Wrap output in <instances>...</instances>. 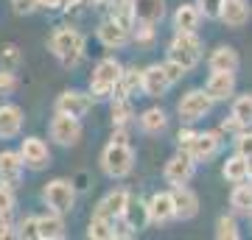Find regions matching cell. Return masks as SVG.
Returning a JSON list of instances; mask_svg holds the SVG:
<instances>
[{"mask_svg": "<svg viewBox=\"0 0 252 240\" xmlns=\"http://www.w3.org/2000/svg\"><path fill=\"white\" fill-rule=\"evenodd\" d=\"M48 51L64 70H73L87 56V36L73 26H56L48 34Z\"/></svg>", "mask_w": 252, "mask_h": 240, "instance_id": "1", "label": "cell"}, {"mask_svg": "<svg viewBox=\"0 0 252 240\" xmlns=\"http://www.w3.org/2000/svg\"><path fill=\"white\" fill-rule=\"evenodd\" d=\"M137 154L132 148V142H121V140H109L104 148H101L98 165L101 173L112 182H121V179H129L132 170H135Z\"/></svg>", "mask_w": 252, "mask_h": 240, "instance_id": "2", "label": "cell"}, {"mask_svg": "<svg viewBox=\"0 0 252 240\" xmlns=\"http://www.w3.org/2000/svg\"><path fill=\"white\" fill-rule=\"evenodd\" d=\"M124 76V64L118 62L115 56H104L93 64L90 73V95L95 101H112L118 95V84Z\"/></svg>", "mask_w": 252, "mask_h": 240, "instance_id": "3", "label": "cell"}, {"mask_svg": "<svg viewBox=\"0 0 252 240\" xmlns=\"http://www.w3.org/2000/svg\"><path fill=\"white\" fill-rule=\"evenodd\" d=\"M168 59L180 62L185 70H196L202 59H205V42L196 31H174V36L168 39V51H165Z\"/></svg>", "mask_w": 252, "mask_h": 240, "instance_id": "4", "label": "cell"}, {"mask_svg": "<svg viewBox=\"0 0 252 240\" xmlns=\"http://www.w3.org/2000/svg\"><path fill=\"white\" fill-rule=\"evenodd\" d=\"M76 182L73 179H64V176H56L51 179L45 187H42V201H45L48 210H56L62 215H70L76 210Z\"/></svg>", "mask_w": 252, "mask_h": 240, "instance_id": "5", "label": "cell"}, {"mask_svg": "<svg viewBox=\"0 0 252 240\" xmlns=\"http://www.w3.org/2000/svg\"><path fill=\"white\" fill-rule=\"evenodd\" d=\"M213 107H216V101L207 95V89L205 87H193L177 101V115H180L182 123L193 126V123H199V120H205V117L213 112Z\"/></svg>", "mask_w": 252, "mask_h": 240, "instance_id": "6", "label": "cell"}, {"mask_svg": "<svg viewBox=\"0 0 252 240\" xmlns=\"http://www.w3.org/2000/svg\"><path fill=\"white\" fill-rule=\"evenodd\" d=\"M48 137H51V142L59 145V148H73V145H79L81 137H84L81 117H70V115H62V112H54L51 123H48Z\"/></svg>", "mask_w": 252, "mask_h": 240, "instance_id": "7", "label": "cell"}, {"mask_svg": "<svg viewBox=\"0 0 252 240\" xmlns=\"http://www.w3.org/2000/svg\"><path fill=\"white\" fill-rule=\"evenodd\" d=\"M196 165L199 162L190 157L188 151H177L174 157L165 160L162 165V179L168 187H180V185H188L190 179L196 176Z\"/></svg>", "mask_w": 252, "mask_h": 240, "instance_id": "8", "label": "cell"}, {"mask_svg": "<svg viewBox=\"0 0 252 240\" xmlns=\"http://www.w3.org/2000/svg\"><path fill=\"white\" fill-rule=\"evenodd\" d=\"M95 98L90 95V89H64L59 92L54 101V112H62V115H70V117H87L90 115Z\"/></svg>", "mask_w": 252, "mask_h": 240, "instance_id": "9", "label": "cell"}, {"mask_svg": "<svg viewBox=\"0 0 252 240\" xmlns=\"http://www.w3.org/2000/svg\"><path fill=\"white\" fill-rule=\"evenodd\" d=\"M132 193L126 190V187H112L107 196H101V201L95 204V210H93V215H98V218H112V221H118V218H124L126 213H129V204H132Z\"/></svg>", "mask_w": 252, "mask_h": 240, "instance_id": "10", "label": "cell"}, {"mask_svg": "<svg viewBox=\"0 0 252 240\" xmlns=\"http://www.w3.org/2000/svg\"><path fill=\"white\" fill-rule=\"evenodd\" d=\"M20 154H23V162H26L28 170L34 173H42V170L51 165V148L42 137H23L20 140Z\"/></svg>", "mask_w": 252, "mask_h": 240, "instance_id": "11", "label": "cell"}, {"mask_svg": "<svg viewBox=\"0 0 252 240\" xmlns=\"http://www.w3.org/2000/svg\"><path fill=\"white\" fill-rule=\"evenodd\" d=\"M221 148H224V134L219 132V129H213V132H196L188 154L196 162H210L221 154Z\"/></svg>", "mask_w": 252, "mask_h": 240, "instance_id": "12", "label": "cell"}, {"mask_svg": "<svg viewBox=\"0 0 252 240\" xmlns=\"http://www.w3.org/2000/svg\"><path fill=\"white\" fill-rule=\"evenodd\" d=\"M235 70H210V76L205 79V89L207 95L216 101V104H224V101L235 98Z\"/></svg>", "mask_w": 252, "mask_h": 240, "instance_id": "13", "label": "cell"}, {"mask_svg": "<svg viewBox=\"0 0 252 240\" xmlns=\"http://www.w3.org/2000/svg\"><path fill=\"white\" fill-rule=\"evenodd\" d=\"M95 39H98L107 51H124L126 45L132 42V31L124 28L121 23H115L112 17H104L95 28Z\"/></svg>", "mask_w": 252, "mask_h": 240, "instance_id": "14", "label": "cell"}, {"mask_svg": "<svg viewBox=\"0 0 252 240\" xmlns=\"http://www.w3.org/2000/svg\"><path fill=\"white\" fill-rule=\"evenodd\" d=\"M149 221L154 226H165V223L177 221V204H174V190H157L149 198Z\"/></svg>", "mask_w": 252, "mask_h": 240, "instance_id": "15", "label": "cell"}, {"mask_svg": "<svg viewBox=\"0 0 252 240\" xmlns=\"http://www.w3.org/2000/svg\"><path fill=\"white\" fill-rule=\"evenodd\" d=\"M23 123H26V112L23 107L3 101L0 104V140H14L23 134Z\"/></svg>", "mask_w": 252, "mask_h": 240, "instance_id": "16", "label": "cell"}, {"mask_svg": "<svg viewBox=\"0 0 252 240\" xmlns=\"http://www.w3.org/2000/svg\"><path fill=\"white\" fill-rule=\"evenodd\" d=\"M26 162H23V154L11 151V148H6V151H0V185H9V187H20V182H23V173H26Z\"/></svg>", "mask_w": 252, "mask_h": 240, "instance_id": "17", "label": "cell"}, {"mask_svg": "<svg viewBox=\"0 0 252 240\" xmlns=\"http://www.w3.org/2000/svg\"><path fill=\"white\" fill-rule=\"evenodd\" d=\"M171 87L174 84H171V79H168L165 67H162V62L143 67V95L146 98H162Z\"/></svg>", "mask_w": 252, "mask_h": 240, "instance_id": "18", "label": "cell"}, {"mask_svg": "<svg viewBox=\"0 0 252 240\" xmlns=\"http://www.w3.org/2000/svg\"><path fill=\"white\" fill-rule=\"evenodd\" d=\"M174 190V204H177V221H193L199 215V201L196 190H190L188 185H180V187H171Z\"/></svg>", "mask_w": 252, "mask_h": 240, "instance_id": "19", "label": "cell"}, {"mask_svg": "<svg viewBox=\"0 0 252 240\" xmlns=\"http://www.w3.org/2000/svg\"><path fill=\"white\" fill-rule=\"evenodd\" d=\"M252 17V6L250 0H227L224 9H221V17H219V23L224 28H233V31H238V28H244L247 23H250Z\"/></svg>", "mask_w": 252, "mask_h": 240, "instance_id": "20", "label": "cell"}, {"mask_svg": "<svg viewBox=\"0 0 252 240\" xmlns=\"http://www.w3.org/2000/svg\"><path fill=\"white\" fill-rule=\"evenodd\" d=\"M109 120H112V129H129L132 123H137V112L132 98L115 95L109 101Z\"/></svg>", "mask_w": 252, "mask_h": 240, "instance_id": "21", "label": "cell"}, {"mask_svg": "<svg viewBox=\"0 0 252 240\" xmlns=\"http://www.w3.org/2000/svg\"><path fill=\"white\" fill-rule=\"evenodd\" d=\"M137 129L146 134V137H157L168 129V112L162 107H149L137 115Z\"/></svg>", "mask_w": 252, "mask_h": 240, "instance_id": "22", "label": "cell"}, {"mask_svg": "<svg viewBox=\"0 0 252 240\" xmlns=\"http://www.w3.org/2000/svg\"><path fill=\"white\" fill-rule=\"evenodd\" d=\"M205 14L199 11L196 3H180L171 14V28L174 31H199Z\"/></svg>", "mask_w": 252, "mask_h": 240, "instance_id": "23", "label": "cell"}, {"mask_svg": "<svg viewBox=\"0 0 252 240\" xmlns=\"http://www.w3.org/2000/svg\"><path fill=\"white\" fill-rule=\"evenodd\" d=\"M64 235H67V223H64V215H62V213L48 210V213L39 215L36 240H62Z\"/></svg>", "mask_w": 252, "mask_h": 240, "instance_id": "24", "label": "cell"}, {"mask_svg": "<svg viewBox=\"0 0 252 240\" xmlns=\"http://www.w3.org/2000/svg\"><path fill=\"white\" fill-rule=\"evenodd\" d=\"M241 67V56L233 45H219L207 53V70H235Z\"/></svg>", "mask_w": 252, "mask_h": 240, "instance_id": "25", "label": "cell"}, {"mask_svg": "<svg viewBox=\"0 0 252 240\" xmlns=\"http://www.w3.org/2000/svg\"><path fill=\"white\" fill-rule=\"evenodd\" d=\"M221 176H224V182H230V185L247 182V179H250V157L233 151L224 160V165H221Z\"/></svg>", "mask_w": 252, "mask_h": 240, "instance_id": "26", "label": "cell"}, {"mask_svg": "<svg viewBox=\"0 0 252 240\" xmlns=\"http://www.w3.org/2000/svg\"><path fill=\"white\" fill-rule=\"evenodd\" d=\"M107 17H112L115 23L132 31L137 23V0H112L107 9Z\"/></svg>", "mask_w": 252, "mask_h": 240, "instance_id": "27", "label": "cell"}, {"mask_svg": "<svg viewBox=\"0 0 252 240\" xmlns=\"http://www.w3.org/2000/svg\"><path fill=\"white\" fill-rule=\"evenodd\" d=\"M118 95H126V98L143 95V67H137V64L124 67V76H121V84H118Z\"/></svg>", "mask_w": 252, "mask_h": 240, "instance_id": "28", "label": "cell"}, {"mask_svg": "<svg viewBox=\"0 0 252 240\" xmlns=\"http://www.w3.org/2000/svg\"><path fill=\"white\" fill-rule=\"evenodd\" d=\"M230 210L235 215H252V182H238L230 190Z\"/></svg>", "mask_w": 252, "mask_h": 240, "instance_id": "29", "label": "cell"}, {"mask_svg": "<svg viewBox=\"0 0 252 240\" xmlns=\"http://www.w3.org/2000/svg\"><path fill=\"white\" fill-rule=\"evenodd\" d=\"M87 238L90 240H118L115 221H112V218H98V215H93L90 223H87Z\"/></svg>", "mask_w": 252, "mask_h": 240, "instance_id": "30", "label": "cell"}, {"mask_svg": "<svg viewBox=\"0 0 252 240\" xmlns=\"http://www.w3.org/2000/svg\"><path fill=\"white\" fill-rule=\"evenodd\" d=\"M132 42L137 48H152L157 42V23H149V20H137L135 28H132Z\"/></svg>", "mask_w": 252, "mask_h": 240, "instance_id": "31", "label": "cell"}, {"mask_svg": "<svg viewBox=\"0 0 252 240\" xmlns=\"http://www.w3.org/2000/svg\"><path fill=\"white\" fill-rule=\"evenodd\" d=\"M165 17V0H137V20H149L160 26Z\"/></svg>", "mask_w": 252, "mask_h": 240, "instance_id": "32", "label": "cell"}, {"mask_svg": "<svg viewBox=\"0 0 252 240\" xmlns=\"http://www.w3.org/2000/svg\"><path fill=\"white\" fill-rule=\"evenodd\" d=\"M219 240H238L241 238V226H238V218L233 215H219L216 218V232H213Z\"/></svg>", "mask_w": 252, "mask_h": 240, "instance_id": "33", "label": "cell"}, {"mask_svg": "<svg viewBox=\"0 0 252 240\" xmlns=\"http://www.w3.org/2000/svg\"><path fill=\"white\" fill-rule=\"evenodd\" d=\"M230 112H233L238 120H241L247 129L252 126V92H244V95H235L230 101Z\"/></svg>", "mask_w": 252, "mask_h": 240, "instance_id": "34", "label": "cell"}, {"mask_svg": "<svg viewBox=\"0 0 252 240\" xmlns=\"http://www.w3.org/2000/svg\"><path fill=\"white\" fill-rule=\"evenodd\" d=\"M0 67H6V70H14V73L23 67V51H20V45L6 42L3 48H0Z\"/></svg>", "mask_w": 252, "mask_h": 240, "instance_id": "35", "label": "cell"}, {"mask_svg": "<svg viewBox=\"0 0 252 240\" xmlns=\"http://www.w3.org/2000/svg\"><path fill=\"white\" fill-rule=\"evenodd\" d=\"M36 229H39V215H23L17 223H14V238L23 240H34Z\"/></svg>", "mask_w": 252, "mask_h": 240, "instance_id": "36", "label": "cell"}, {"mask_svg": "<svg viewBox=\"0 0 252 240\" xmlns=\"http://www.w3.org/2000/svg\"><path fill=\"white\" fill-rule=\"evenodd\" d=\"M17 187L0 185V218H14L17 213V196H14Z\"/></svg>", "mask_w": 252, "mask_h": 240, "instance_id": "37", "label": "cell"}, {"mask_svg": "<svg viewBox=\"0 0 252 240\" xmlns=\"http://www.w3.org/2000/svg\"><path fill=\"white\" fill-rule=\"evenodd\" d=\"M199 6V11L205 14V20H219L221 17V9H224L227 0H193Z\"/></svg>", "mask_w": 252, "mask_h": 240, "instance_id": "38", "label": "cell"}, {"mask_svg": "<svg viewBox=\"0 0 252 240\" xmlns=\"http://www.w3.org/2000/svg\"><path fill=\"white\" fill-rule=\"evenodd\" d=\"M233 151H238V154H244V157L252 160V126L233 137Z\"/></svg>", "mask_w": 252, "mask_h": 240, "instance_id": "39", "label": "cell"}, {"mask_svg": "<svg viewBox=\"0 0 252 240\" xmlns=\"http://www.w3.org/2000/svg\"><path fill=\"white\" fill-rule=\"evenodd\" d=\"M17 87H20L17 73H14V70H6V67H0V95L6 98V95H11Z\"/></svg>", "mask_w": 252, "mask_h": 240, "instance_id": "40", "label": "cell"}, {"mask_svg": "<svg viewBox=\"0 0 252 240\" xmlns=\"http://www.w3.org/2000/svg\"><path fill=\"white\" fill-rule=\"evenodd\" d=\"M244 129H247V126H244L241 120L233 115V112H230V115H224V117H221V123H219V132L227 134V137H235V134H241Z\"/></svg>", "mask_w": 252, "mask_h": 240, "instance_id": "41", "label": "cell"}, {"mask_svg": "<svg viewBox=\"0 0 252 240\" xmlns=\"http://www.w3.org/2000/svg\"><path fill=\"white\" fill-rule=\"evenodd\" d=\"M9 6L17 17H28V14L39 11V0H9Z\"/></svg>", "mask_w": 252, "mask_h": 240, "instance_id": "42", "label": "cell"}, {"mask_svg": "<svg viewBox=\"0 0 252 240\" xmlns=\"http://www.w3.org/2000/svg\"><path fill=\"white\" fill-rule=\"evenodd\" d=\"M162 67H165V73H168V79H171V84H180L185 76H188V70L182 67L180 62H174V59H168L165 56V62H162Z\"/></svg>", "mask_w": 252, "mask_h": 240, "instance_id": "43", "label": "cell"}, {"mask_svg": "<svg viewBox=\"0 0 252 240\" xmlns=\"http://www.w3.org/2000/svg\"><path fill=\"white\" fill-rule=\"evenodd\" d=\"M193 137H196V129H190V123H182V129L177 132V151H188Z\"/></svg>", "mask_w": 252, "mask_h": 240, "instance_id": "44", "label": "cell"}, {"mask_svg": "<svg viewBox=\"0 0 252 240\" xmlns=\"http://www.w3.org/2000/svg\"><path fill=\"white\" fill-rule=\"evenodd\" d=\"M6 238H14V223H11V218H0V240Z\"/></svg>", "mask_w": 252, "mask_h": 240, "instance_id": "45", "label": "cell"}, {"mask_svg": "<svg viewBox=\"0 0 252 240\" xmlns=\"http://www.w3.org/2000/svg\"><path fill=\"white\" fill-rule=\"evenodd\" d=\"M39 9H45V11L64 9V0H39Z\"/></svg>", "mask_w": 252, "mask_h": 240, "instance_id": "46", "label": "cell"}, {"mask_svg": "<svg viewBox=\"0 0 252 240\" xmlns=\"http://www.w3.org/2000/svg\"><path fill=\"white\" fill-rule=\"evenodd\" d=\"M109 3H112V0H87L90 9H109Z\"/></svg>", "mask_w": 252, "mask_h": 240, "instance_id": "47", "label": "cell"}, {"mask_svg": "<svg viewBox=\"0 0 252 240\" xmlns=\"http://www.w3.org/2000/svg\"><path fill=\"white\" fill-rule=\"evenodd\" d=\"M250 182H252V160H250Z\"/></svg>", "mask_w": 252, "mask_h": 240, "instance_id": "48", "label": "cell"}, {"mask_svg": "<svg viewBox=\"0 0 252 240\" xmlns=\"http://www.w3.org/2000/svg\"><path fill=\"white\" fill-rule=\"evenodd\" d=\"M250 218H252V215H250Z\"/></svg>", "mask_w": 252, "mask_h": 240, "instance_id": "49", "label": "cell"}]
</instances>
